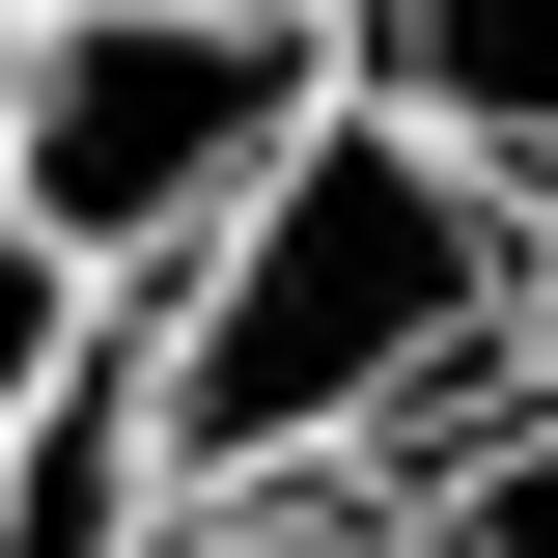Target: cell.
Returning <instances> with one entry per match:
<instances>
[{
  "instance_id": "1",
  "label": "cell",
  "mask_w": 558,
  "mask_h": 558,
  "mask_svg": "<svg viewBox=\"0 0 558 558\" xmlns=\"http://www.w3.org/2000/svg\"><path fill=\"white\" fill-rule=\"evenodd\" d=\"M502 363H531V196L447 168L418 112H363V84L112 307V391H140V475H168V502L418 475V447L502 418Z\"/></svg>"
},
{
  "instance_id": "2",
  "label": "cell",
  "mask_w": 558,
  "mask_h": 558,
  "mask_svg": "<svg viewBox=\"0 0 558 558\" xmlns=\"http://www.w3.org/2000/svg\"><path fill=\"white\" fill-rule=\"evenodd\" d=\"M307 112H336V0H28V57H0V223L84 307H140Z\"/></svg>"
},
{
  "instance_id": "3",
  "label": "cell",
  "mask_w": 558,
  "mask_h": 558,
  "mask_svg": "<svg viewBox=\"0 0 558 558\" xmlns=\"http://www.w3.org/2000/svg\"><path fill=\"white\" fill-rule=\"evenodd\" d=\"M336 84L418 112L447 168H502V196H558V0H336Z\"/></svg>"
},
{
  "instance_id": "4",
  "label": "cell",
  "mask_w": 558,
  "mask_h": 558,
  "mask_svg": "<svg viewBox=\"0 0 558 558\" xmlns=\"http://www.w3.org/2000/svg\"><path fill=\"white\" fill-rule=\"evenodd\" d=\"M168 558H447L418 475H252V502H168Z\"/></svg>"
},
{
  "instance_id": "5",
  "label": "cell",
  "mask_w": 558,
  "mask_h": 558,
  "mask_svg": "<svg viewBox=\"0 0 558 558\" xmlns=\"http://www.w3.org/2000/svg\"><path fill=\"white\" fill-rule=\"evenodd\" d=\"M418 531H447V558H558V391H502L475 447L418 475Z\"/></svg>"
},
{
  "instance_id": "6",
  "label": "cell",
  "mask_w": 558,
  "mask_h": 558,
  "mask_svg": "<svg viewBox=\"0 0 558 558\" xmlns=\"http://www.w3.org/2000/svg\"><path fill=\"white\" fill-rule=\"evenodd\" d=\"M84 363H112V307H84V279L28 252V223H0V447H28V418H57Z\"/></svg>"
},
{
  "instance_id": "7",
  "label": "cell",
  "mask_w": 558,
  "mask_h": 558,
  "mask_svg": "<svg viewBox=\"0 0 558 558\" xmlns=\"http://www.w3.org/2000/svg\"><path fill=\"white\" fill-rule=\"evenodd\" d=\"M531 363H558V196H531Z\"/></svg>"
},
{
  "instance_id": "8",
  "label": "cell",
  "mask_w": 558,
  "mask_h": 558,
  "mask_svg": "<svg viewBox=\"0 0 558 558\" xmlns=\"http://www.w3.org/2000/svg\"><path fill=\"white\" fill-rule=\"evenodd\" d=\"M0 57H28V0H0Z\"/></svg>"
}]
</instances>
